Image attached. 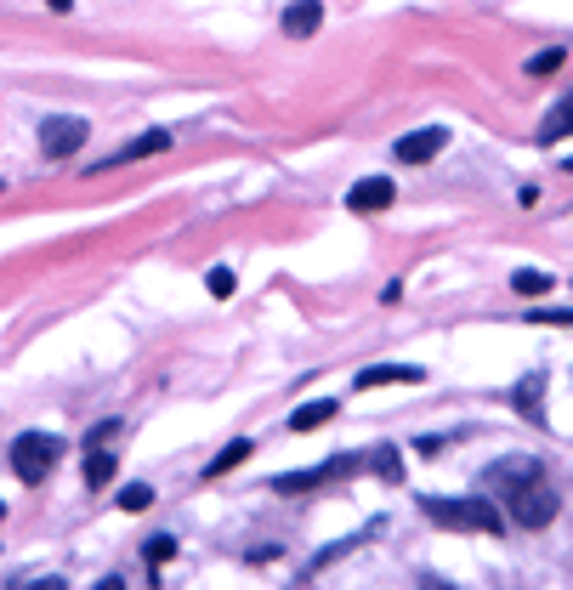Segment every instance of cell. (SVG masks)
Returning a JSON list of instances; mask_svg holds the SVG:
<instances>
[{
    "label": "cell",
    "instance_id": "44dd1931",
    "mask_svg": "<svg viewBox=\"0 0 573 590\" xmlns=\"http://www.w3.org/2000/svg\"><path fill=\"white\" fill-rule=\"evenodd\" d=\"M142 556H148V562H171V556H176V539L171 534H154L148 545H142Z\"/></svg>",
    "mask_w": 573,
    "mask_h": 590
},
{
    "label": "cell",
    "instance_id": "8992f818",
    "mask_svg": "<svg viewBox=\"0 0 573 590\" xmlns=\"http://www.w3.org/2000/svg\"><path fill=\"white\" fill-rule=\"evenodd\" d=\"M443 148H449V131H443V125H420V131L398 137V159H403V165H426V159H437Z\"/></svg>",
    "mask_w": 573,
    "mask_h": 590
},
{
    "label": "cell",
    "instance_id": "8fae6325",
    "mask_svg": "<svg viewBox=\"0 0 573 590\" xmlns=\"http://www.w3.org/2000/svg\"><path fill=\"white\" fill-rule=\"evenodd\" d=\"M318 23H324V6H318V0H296V6L284 12V35L307 40V35H318Z\"/></svg>",
    "mask_w": 573,
    "mask_h": 590
},
{
    "label": "cell",
    "instance_id": "d6986e66",
    "mask_svg": "<svg viewBox=\"0 0 573 590\" xmlns=\"http://www.w3.org/2000/svg\"><path fill=\"white\" fill-rule=\"evenodd\" d=\"M120 505H125V511H148V505H154V488H148V483L120 488Z\"/></svg>",
    "mask_w": 573,
    "mask_h": 590
},
{
    "label": "cell",
    "instance_id": "6da1fadb",
    "mask_svg": "<svg viewBox=\"0 0 573 590\" xmlns=\"http://www.w3.org/2000/svg\"><path fill=\"white\" fill-rule=\"evenodd\" d=\"M483 483L500 494L505 511H511V522H522V528H551L556 522V488L545 483V466L528 460V454H505V460H494V466L483 471Z\"/></svg>",
    "mask_w": 573,
    "mask_h": 590
},
{
    "label": "cell",
    "instance_id": "2e32d148",
    "mask_svg": "<svg viewBox=\"0 0 573 590\" xmlns=\"http://www.w3.org/2000/svg\"><path fill=\"white\" fill-rule=\"evenodd\" d=\"M244 460H250V437H239V443H227V449L216 454V460H210V471H205V477H227V471H233V466H244Z\"/></svg>",
    "mask_w": 573,
    "mask_h": 590
},
{
    "label": "cell",
    "instance_id": "e0dca14e",
    "mask_svg": "<svg viewBox=\"0 0 573 590\" xmlns=\"http://www.w3.org/2000/svg\"><path fill=\"white\" fill-rule=\"evenodd\" d=\"M511 290H517V295H551V273L522 267V273H511Z\"/></svg>",
    "mask_w": 573,
    "mask_h": 590
},
{
    "label": "cell",
    "instance_id": "7a4b0ae2",
    "mask_svg": "<svg viewBox=\"0 0 573 590\" xmlns=\"http://www.w3.org/2000/svg\"><path fill=\"white\" fill-rule=\"evenodd\" d=\"M420 511L437 522V528H460V534H500L505 522L500 511L483 500V494H460V500H443V494H426Z\"/></svg>",
    "mask_w": 573,
    "mask_h": 590
},
{
    "label": "cell",
    "instance_id": "ffe728a7",
    "mask_svg": "<svg viewBox=\"0 0 573 590\" xmlns=\"http://www.w3.org/2000/svg\"><path fill=\"white\" fill-rule=\"evenodd\" d=\"M556 69H562V46H551V52L528 57V74H534V80H545V74H556Z\"/></svg>",
    "mask_w": 573,
    "mask_h": 590
},
{
    "label": "cell",
    "instance_id": "ac0fdd59",
    "mask_svg": "<svg viewBox=\"0 0 573 590\" xmlns=\"http://www.w3.org/2000/svg\"><path fill=\"white\" fill-rule=\"evenodd\" d=\"M528 324H556V330H573V307H534Z\"/></svg>",
    "mask_w": 573,
    "mask_h": 590
},
{
    "label": "cell",
    "instance_id": "d4e9b609",
    "mask_svg": "<svg viewBox=\"0 0 573 590\" xmlns=\"http://www.w3.org/2000/svg\"><path fill=\"white\" fill-rule=\"evenodd\" d=\"M562 165H568V171H573V159H562Z\"/></svg>",
    "mask_w": 573,
    "mask_h": 590
},
{
    "label": "cell",
    "instance_id": "30bf717a",
    "mask_svg": "<svg viewBox=\"0 0 573 590\" xmlns=\"http://www.w3.org/2000/svg\"><path fill=\"white\" fill-rule=\"evenodd\" d=\"M562 137H573V91L539 120V148H551V142H562Z\"/></svg>",
    "mask_w": 573,
    "mask_h": 590
},
{
    "label": "cell",
    "instance_id": "603a6c76",
    "mask_svg": "<svg viewBox=\"0 0 573 590\" xmlns=\"http://www.w3.org/2000/svg\"><path fill=\"white\" fill-rule=\"evenodd\" d=\"M120 432H125L120 420H103V426H97V432H91V437H86V449H103L108 437H120Z\"/></svg>",
    "mask_w": 573,
    "mask_h": 590
},
{
    "label": "cell",
    "instance_id": "4fadbf2b",
    "mask_svg": "<svg viewBox=\"0 0 573 590\" xmlns=\"http://www.w3.org/2000/svg\"><path fill=\"white\" fill-rule=\"evenodd\" d=\"M539 398H545V375H528V381L511 392V403H517L528 420H545V403H539Z\"/></svg>",
    "mask_w": 573,
    "mask_h": 590
},
{
    "label": "cell",
    "instance_id": "52a82bcc",
    "mask_svg": "<svg viewBox=\"0 0 573 590\" xmlns=\"http://www.w3.org/2000/svg\"><path fill=\"white\" fill-rule=\"evenodd\" d=\"M171 148V131H142V137H131L125 148H114L108 159H97L91 171H114V165H137V159H148V154H165Z\"/></svg>",
    "mask_w": 573,
    "mask_h": 590
},
{
    "label": "cell",
    "instance_id": "3957f363",
    "mask_svg": "<svg viewBox=\"0 0 573 590\" xmlns=\"http://www.w3.org/2000/svg\"><path fill=\"white\" fill-rule=\"evenodd\" d=\"M57 460H63V443H57L52 432H23L18 443H12V471H18L23 483H46Z\"/></svg>",
    "mask_w": 573,
    "mask_h": 590
},
{
    "label": "cell",
    "instance_id": "9c48e42d",
    "mask_svg": "<svg viewBox=\"0 0 573 590\" xmlns=\"http://www.w3.org/2000/svg\"><path fill=\"white\" fill-rule=\"evenodd\" d=\"M415 381H426L420 364H369L358 375V386H415Z\"/></svg>",
    "mask_w": 573,
    "mask_h": 590
},
{
    "label": "cell",
    "instance_id": "cb8c5ba5",
    "mask_svg": "<svg viewBox=\"0 0 573 590\" xmlns=\"http://www.w3.org/2000/svg\"><path fill=\"white\" fill-rule=\"evenodd\" d=\"M46 6H52V12H69V6H74V0H46Z\"/></svg>",
    "mask_w": 573,
    "mask_h": 590
},
{
    "label": "cell",
    "instance_id": "7c38bea8",
    "mask_svg": "<svg viewBox=\"0 0 573 590\" xmlns=\"http://www.w3.org/2000/svg\"><path fill=\"white\" fill-rule=\"evenodd\" d=\"M335 420V398H318V403H301L290 415V432H313V426H330Z\"/></svg>",
    "mask_w": 573,
    "mask_h": 590
},
{
    "label": "cell",
    "instance_id": "484cf974",
    "mask_svg": "<svg viewBox=\"0 0 573 590\" xmlns=\"http://www.w3.org/2000/svg\"><path fill=\"white\" fill-rule=\"evenodd\" d=\"M0 517H6V505H0Z\"/></svg>",
    "mask_w": 573,
    "mask_h": 590
},
{
    "label": "cell",
    "instance_id": "9a60e30c",
    "mask_svg": "<svg viewBox=\"0 0 573 590\" xmlns=\"http://www.w3.org/2000/svg\"><path fill=\"white\" fill-rule=\"evenodd\" d=\"M364 466H369V471H381L386 483H398V477H403V460H398V449H392V443L369 449V454H364Z\"/></svg>",
    "mask_w": 573,
    "mask_h": 590
},
{
    "label": "cell",
    "instance_id": "ba28073f",
    "mask_svg": "<svg viewBox=\"0 0 573 590\" xmlns=\"http://www.w3.org/2000/svg\"><path fill=\"white\" fill-rule=\"evenodd\" d=\"M392 199H398V188H392V176H364V182H358V188L347 193V205L358 210V216H375V210H386Z\"/></svg>",
    "mask_w": 573,
    "mask_h": 590
},
{
    "label": "cell",
    "instance_id": "5bb4252c",
    "mask_svg": "<svg viewBox=\"0 0 573 590\" xmlns=\"http://www.w3.org/2000/svg\"><path fill=\"white\" fill-rule=\"evenodd\" d=\"M114 466H120V460H114L108 449H86V483L91 488H108V483H114Z\"/></svg>",
    "mask_w": 573,
    "mask_h": 590
},
{
    "label": "cell",
    "instance_id": "7402d4cb",
    "mask_svg": "<svg viewBox=\"0 0 573 590\" xmlns=\"http://www.w3.org/2000/svg\"><path fill=\"white\" fill-rule=\"evenodd\" d=\"M210 295H233V267H210Z\"/></svg>",
    "mask_w": 573,
    "mask_h": 590
},
{
    "label": "cell",
    "instance_id": "277c9868",
    "mask_svg": "<svg viewBox=\"0 0 573 590\" xmlns=\"http://www.w3.org/2000/svg\"><path fill=\"white\" fill-rule=\"evenodd\" d=\"M91 125L74 120V114H52V120H40V154L46 159H69L80 142H86Z\"/></svg>",
    "mask_w": 573,
    "mask_h": 590
},
{
    "label": "cell",
    "instance_id": "5b68a950",
    "mask_svg": "<svg viewBox=\"0 0 573 590\" xmlns=\"http://www.w3.org/2000/svg\"><path fill=\"white\" fill-rule=\"evenodd\" d=\"M358 460H364V454H341V460H324V466H313V471H284V477H273V488L278 494H307V488L330 483L335 471H352Z\"/></svg>",
    "mask_w": 573,
    "mask_h": 590
}]
</instances>
